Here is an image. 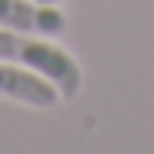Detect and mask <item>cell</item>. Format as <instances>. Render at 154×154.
<instances>
[{
	"label": "cell",
	"instance_id": "6da1fadb",
	"mask_svg": "<svg viewBox=\"0 0 154 154\" xmlns=\"http://www.w3.org/2000/svg\"><path fill=\"white\" fill-rule=\"evenodd\" d=\"M0 59L44 73L48 81L63 92V99H77L81 88H85L81 63H77L63 44H55V37L22 33V29H4V26H0Z\"/></svg>",
	"mask_w": 154,
	"mask_h": 154
},
{
	"label": "cell",
	"instance_id": "7a4b0ae2",
	"mask_svg": "<svg viewBox=\"0 0 154 154\" xmlns=\"http://www.w3.org/2000/svg\"><path fill=\"white\" fill-rule=\"evenodd\" d=\"M0 99L22 103V106H33V110H51L55 103H63V92L44 73L0 59Z\"/></svg>",
	"mask_w": 154,
	"mask_h": 154
},
{
	"label": "cell",
	"instance_id": "3957f363",
	"mask_svg": "<svg viewBox=\"0 0 154 154\" xmlns=\"http://www.w3.org/2000/svg\"><path fill=\"white\" fill-rule=\"evenodd\" d=\"M0 26L4 29H22V33L63 37L66 33V15H63L59 4H41V0H0Z\"/></svg>",
	"mask_w": 154,
	"mask_h": 154
},
{
	"label": "cell",
	"instance_id": "277c9868",
	"mask_svg": "<svg viewBox=\"0 0 154 154\" xmlns=\"http://www.w3.org/2000/svg\"><path fill=\"white\" fill-rule=\"evenodd\" d=\"M41 4H63V0H41Z\"/></svg>",
	"mask_w": 154,
	"mask_h": 154
}]
</instances>
